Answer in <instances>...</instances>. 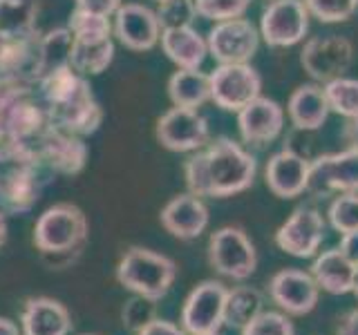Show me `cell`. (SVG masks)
<instances>
[{"instance_id": "4316f807", "label": "cell", "mask_w": 358, "mask_h": 335, "mask_svg": "<svg viewBox=\"0 0 358 335\" xmlns=\"http://www.w3.org/2000/svg\"><path fill=\"white\" fill-rule=\"evenodd\" d=\"M38 7L34 0H0V34L5 38L36 36Z\"/></svg>"}, {"instance_id": "d6a6232c", "label": "cell", "mask_w": 358, "mask_h": 335, "mask_svg": "<svg viewBox=\"0 0 358 335\" xmlns=\"http://www.w3.org/2000/svg\"><path fill=\"white\" fill-rule=\"evenodd\" d=\"M327 219L336 232H352L358 230V193L338 195L327 210Z\"/></svg>"}, {"instance_id": "ac0fdd59", "label": "cell", "mask_w": 358, "mask_h": 335, "mask_svg": "<svg viewBox=\"0 0 358 335\" xmlns=\"http://www.w3.org/2000/svg\"><path fill=\"white\" fill-rule=\"evenodd\" d=\"M282 128H285V107L268 96L260 94L238 112L240 137L249 145L262 148V145L275 141Z\"/></svg>"}, {"instance_id": "7a4b0ae2", "label": "cell", "mask_w": 358, "mask_h": 335, "mask_svg": "<svg viewBox=\"0 0 358 335\" xmlns=\"http://www.w3.org/2000/svg\"><path fill=\"white\" fill-rule=\"evenodd\" d=\"M38 96L54 128L90 137L103 123V110L87 83V76L78 74L72 65L54 70L36 83Z\"/></svg>"}, {"instance_id": "f1b7e54d", "label": "cell", "mask_w": 358, "mask_h": 335, "mask_svg": "<svg viewBox=\"0 0 358 335\" xmlns=\"http://www.w3.org/2000/svg\"><path fill=\"white\" fill-rule=\"evenodd\" d=\"M72 31L67 27H56L38 36V59H41V78L54 70L70 65L72 54ZM38 78V81H41Z\"/></svg>"}, {"instance_id": "9a60e30c", "label": "cell", "mask_w": 358, "mask_h": 335, "mask_svg": "<svg viewBox=\"0 0 358 335\" xmlns=\"http://www.w3.org/2000/svg\"><path fill=\"white\" fill-rule=\"evenodd\" d=\"M309 193H358V150L347 148L313 159L309 168Z\"/></svg>"}, {"instance_id": "e0dca14e", "label": "cell", "mask_w": 358, "mask_h": 335, "mask_svg": "<svg viewBox=\"0 0 358 335\" xmlns=\"http://www.w3.org/2000/svg\"><path fill=\"white\" fill-rule=\"evenodd\" d=\"M268 295H271L273 304H278L287 315H307L318 304L320 288L311 273L298 271V268H285L271 277Z\"/></svg>"}, {"instance_id": "c3c4849f", "label": "cell", "mask_w": 358, "mask_h": 335, "mask_svg": "<svg viewBox=\"0 0 358 335\" xmlns=\"http://www.w3.org/2000/svg\"><path fill=\"white\" fill-rule=\"evenodd\" d=\"M157 3H162V0H157Z\"/></svg>"}, {"instance_id": "30bf717a", "label": "cell", "mask_w": 358, "mask_h": 335, "mask_svg": "<svg viewBox=\"0 0 358 335\" xmlns=\"http://www.w3.org/2000/svg\"><path fill=\"white\" fill-rule=\"evenodd\" d=\"M354 63V45L345 36H316L305 43L300 52V65L313 83H329L345 76Z\"/></svg>"}, {"instance_id": "7dc6e473", "label": "cell", "mask_w": 358, "mask_h": 335, "mask_svg": "<svg viewBox=\"0 0 358 335\" xmlns=\"http://www.w3.org/2000/svg\"><path fill=\"white\" fill-rule=\"evenodd\" d=\"M81 335H96V333H81Z\"/></svg>"}, {"instance_id": "f546056e", "label": "cell", "mask_w": 358, "mask_h": 335, "mask_svg": "<svg viewBox=\"0 0 358 335\" xmlns=\"http://www.w3.org/2000/svg\"><path fill=\"white\" fill-rule=\"evenodd\" d=\"M324 94L329 100V110L345 119H358V78L341 76L324 83Z\"/></svg>"}, {"instance_id": "5b68a950", "label": "cell", "mask_w": 358, "mask_h": 335, "mask_svg": "<svg viewBox=\"0 0 358 335\" xmlns=\"http://www.w3.org/2000/svg\"><path fill=\"white\" fill-rule=\"evenodd\" d=\"M175 277L177 264L171 257L143 248V246H132L117 266V282L123 288L157 302L168 295Z\"/></svg>"}, {"instance_id": "83f0119b", "label": "cell", "mask_w": 358, "mask_h": 335, "mask_svg": "<svg viewBox=\"0 0 358 335\" xmlns=\"http://www.w3.org/2000/svg\"><path fill=\"white\" fill-rule=\"evenodd\" d=\"M264 311V297L253 286H235L227 290L224 302V324L233 329H244L251 320H255Z\"/></svg>"}, {"instance_id": "7c38bea8", "label": "cell", "mask_w": 358, "mask_h": 335, "mask_svg": "<svg viewBox=\"0 0 358 335\" xmlns=\"http://www.w3.org/2000/svg\"><path fill=\"white\" fill-rule=\"evenodd\" d=\"M227 286L217 279H206L188 293L182 308V329L188 335L217 333L224 324Z\"/></svg>"}, {"instance_id": "cb8c5ba5", "label": "cell", "mask_w": 358, "mask_h": 335, "mask_svg": "<svg viewBox=\"0 0 358 335\" xmlns=\"http://www.w3.org/2000/svg\"><path fill=\"white\" fill-rule=\"evenodd\" d=\"M356 266L341 253V248H331L316 255L311 262V277L316 279L318 288L329 295H345L352 293Z\"/></svg>"}, {"instance_id": "7bdbcfd3", "label": "cell", "mask_w": 358, "mask_h": 335, "mask_svg": "<svg viewBox=\"0 0 358 335\" xmlns=\"http://www.w3.org/2000/svg\"><path fill=\"white\" fill-rule=\"evenodd\" d=\"M0 335H20V331H18V327L9 318L0 315Z\"/></svg>"}, {"instance_id": "d4e9b609", "label": "cell", "mask_w": 358, "mask_h": 335, "mask_svg": "<svg viewBox=\"0 0 358 335\" xmlns=\"http://www.w3.org/2000/svg\"><path fill=\"white\" fill-rule=\"evenodd\" d=\"M168 98L175 107L199 110L210 100V76L199 70H177L168 78Z\"/></svg>"}, {"instance_id": "1f68e13d", "label": "cell", "mask_w": 358, "mask_h": 335, "mask_svg": "<svg viewBox=\"0 0 358 335\" xmlns=\"http://www.w3.org/2000/svg\"><path fill=\"white\" fill-rule=\"evenodd\" d=\"M155 14L162 29L190 27L197 18V7L193 0H162L157 3Z\"/></svg>"}, {"instance_id": "277c9868", "label": "cell", "mask_w": 358, "mask_h": 335, "mask_svg": "<svg viewBox=\"0 0 358 335\" xmlns=\"http://www.w3.org/2000/svg\"><path fill=\"white\" fill-rule=\"evenodd\" d=\"M0 210L29 212L54 177L38 159L27 154H0Z\"/></svg>"}, {"instance_id": "ab89813d", "label": "cell", "mask_w": 358, "mask_h": 335, "mask_svg": "<svg viewBox=\"0 0 358 335\" xmlns=\"http://www.w3.org/2000/svg\"><path fill=\"white\" fill-rule=\"evenodd\" d=\"M341 253L350 260L354 266H358V230H352V232H345L341 237Z\"/></svg>"}, {"instance_id": "603a6c76", "label": "cell", "mask_w": 358, "mask_h": 335, "mask_svg": "<svg viewBox=\"0 0 358 335\" xmlns=\"http://www.w3.org/2000/svg\"><path fill=\"white\" fill-rule=\"evenodd\" d=\"M159 43L162 52L177 65V70H199L208 56V43L193 25L162 29Z\"/></svg>"}, {"instance_id": "484cf974", "label": "cell", "mask_w": 358, "mask_h": 335, "mask_svg": "<svg viewBox=\"0 0 358 335\" xmlns=\"http://www.w3.org/2000/svg\"><path fill=\"white\" fill-rule=\"evenodd\" d=\"M74 38V36H72ZM115 61V40L112 38H74L70 65L83 76H96L106 72Z\"/></svg>"}, {"instance_id": "60d3db41", "label": "cell", "mask_w": 358, "mask_h": 335, "mask_svg": "<svg viewBox=\"0 0 358 335\" xmlns=\"http://www.w3.org/2000/svg\"><path fill=\"white\" fill-rule=\"evenodd\" d=\"M338 335H358V308L347 313L338 324Z\"/></svg>"}, {"instance_id": "74e56055", "label": "cell", "mask_w": 358, "mask_h": 335, "mask_svg": "<svg viewBox=\"0 0 358 335\" xmlns=\"http://www.w3.org/2000/svg\"><path fill=\"white\" fill-rule=\"evenodd\" d=\"M121 5L123 0H74V9L96 16H108V18L115 16Z\"/></svg>"}, {"instance_id": "5bb4252c", "label": "cell", "mask_w": 358, "mask_h": 335, "mask_svg": "<svg viewBox=\"0 0 358 335\" xmlns=\"http://www.w3.org/2000/svg\"><path fill=\"white\" fill-rule=\"evenodd\" d=\"M324 239V217L313 206H298L291 217L278 228L275 246L287 255L307 260L318 253Z\"/></svg>"}, {"instance_id": "d6986e66", "label": "cell", "mask_w": 358, "mask_h": 335, "mask_svg": "<svg viewBox=\"0 0 358 335\" xmlns=\"http://www.w3.org/2000/svg\"><path fill=\"white\" fill-rule=\"evenodd\" d=\"M309 168L311 161L296 150H280L266 163V188L280 199H296L309 190Z\"/></svg>"}, {"instance_id": "7402d4cb", "label": "cell", "mask_w": 358, "mask_h": 335, "mask_svg": "<svg viewBox=\"0 0 358 335\" xmlns=\"http://www.w3.org/2000/svg\"><path fill=\"white\" fill-rule=\"evenodd\" d=\"M329 100L320 83L298 85L289 96L287 114L291 126L302 132H316L329 119Z\"/></svg>"}, {"instance_id": "6da1fadb", "label": "cell", "mask_w": 358, "mask_h": 335, "mask_svg": "<svg viewBox=\"0 0 358 335\" xmlns=\"http://www.w3.org/2000/svg\"><path fill=\"white\" fill-rule=\"evenodd\" d=\"M255 156L233 139L208 141L184 163V179L190 195L227 199L249 190L255 181Z\"/></svg>"}, {"instance_id": "f6af8a7d", "label": "cell", "mask_w": 358, "mask_h": 335, "mask_svg": "<svg viewBox=\"0 0 358 335\" xmlns=\"http://www.w3.org/2000/svg\"><path fill=\"white\" fill-rule=\"evenodd\" d=\"M352 293L358 297V266H356V271H354V284H352Z\"/></svg>"}, {"instance_id": "8d00e7d4", "label": "cell", "mask_w": 358, "mask_h": 335, "mask_svg": "<svg viewBox=\"0 0 358 335\" xmlns=\"http://www.w3.org/2000/svg\"><path fill=\"white\" fill-rule=\"evenodd\" d=\"M193 3L197 7V16L220 22L244 16L253 0H193Z\"/></svg>"}, {"instance_id": "44dd1931", "label": "cell", "mask_w": 358, "mask_h": 335, "mask_svg": "<svg viewBox=\"0 0 358 335\" xmlns=\"http://www.w3.org/2000/svg\"><path fill=\"white\" fill-rule=\"evenodd\" d=\"M22 335H70L72 318L59 299L29 297L20 313Z\"/></svg>"}, {"instance_id": "b9f144b4", "label": "cell", "mask_w": 358, "mask_h": 335, "mask_svg": "<svg viewBox=\"0 0 358 335\" xmlns=\"http://www.w3.org/2000/svg\"><path fill=\"white\" fill-rule=\"evenodd\" d=\"M343 139L347 143V148L358 150V119H352L343 130Z\"/></svg>"}, {"instance_id": "836d02e7", "label": "cell", "mask_w": 358, "mask_h": 335, "mask_svg": "<svg viewBox=\"0 0 358 335\" xmlns=\"http://www.w3.org/2000/svg\"><path fill=\"white\" fill-rule=\"evenodd\" d=\"M311 18L320 22H345L358 11V0H305Z\"/></svg>"}, {"instance_id": "9c48e42d", "label": "cell", "mask_w": 358, "mask_h": 335, "mask_svg": "<svg viewBox=\"0 0 358 335\" xmlns=\"http://www.w3.org/2000/svg\"><path fill=\"white\" fill-rule=\"evenodd\" d=\"M155 137L171 152H197L210 141V128L199 110L173 105L157 119Z\"/></svg>"}, {"instance_id": "e575fe53", "label": "cell", "mask_w": 358, "mask_h": 335, "mask_svg": "<svg viewBox=\"0 0 358 335\" xmlns=\"http://www.w3.org/2000/svg\"><path fill=\"white\" fill-rule=\"evenodd\" d=\"M121 320H123V327L137 335L143 327H148L152 320H157V299L134 295L132 299L126 302V306H123Z\"/></svg>"}, {"instance_id": "8fae6325", "label": "cell", "mask_w": 358, "mask_h": 335, "mask_svg": "<svg viewBox=\"0 0 358 335\" xmlns=\"http://www.w3.org/2000/svg\"><path fill=\"white\" fill-rule=\"evenodd\" d=\"M208 54L220 65L224 63H249L257 47H260V29L244 16L220 20L210 27L208 36Z\"/></svg>"}, {"instance_id": "bcb514c9", "label": "cell", "mask_w": 358, "mask_h": 335, "mask_svg": "<svg viewBox=\"0 0 358 335\" xmlns=\"http://www.w3.org/2000/svg\"><path fill=\"white\" fill-rule=\"evenodd\" d=\"M204 335H220V333H204Z\"/></svg>"}, {"instance_id": "3957f363", "label": "cell", "mask_w": 358, "mask_h": 335, "mask_svg": "<svg viewBox=\"0 0 358 335\" xmlns=\"http://www.w3.org/2000/svg\"><path fill=\"white\" fill-rule=\"evenodd\" d=\"M90 234L85 212L74 204H54L34 223V246L54 271L70 268L83 253Z\"/></svg>"}, {"instance_id": "ee69618b", "label": "cell", "mask_w": 358, "mask_h": 335, "mask_svg": "<svg viewBox=\"0 0 358 335\" xmlns=\"http://www.w3.org/2000/svg\"><path fill=\"white\" fill-rule=\"evenodd\" d=\"M7 232H9V226H7V215H5V210H0V248H3L5 241H7Z\"/></svg>"}, {"instance_id": "52a82bcc", "label": "cell", "mask_w": 358, "mask_h": 335, "mask_svg": "<svg viewBox=\"0 0 358 335\" xmlns=\"http://www.w3.org/2000/svg\"><path fill=\"white\" fill-rule=\"evenodd\" d=\"M210 100L224 112H238L262 94V76L249 63H224L213 70Z\"/></svg>"}, {"instance_id": "4fadbf2b", "label": "cell", "mask_w": 358, "mask_h": 335, "mask_svg": "<svg viewBox=\"0 0 358 335\" xmlns=\"http://www.w3.org/2000/svg\"><path fill=\"white\" fill-rule=\"evenodd\" d=\"M34 156L48 168L52 174H67L74 177L85 168L87 161V145L83 137L63 132L50 126L45 130L36 145H34Z\"/></svg>"}, {"instance_id": "8992f818", "label": "cell", "mask_w": 358, "mask_h": 335, "mask_svg": "<svg viewBox=\"0 0 358 335\" xmlns=\"http://www.w3.org/2000/svg\"><path fill=\"white\" fill-rule=\"evenodd\" d=\"M208 262L215 271L231 279H249L255 273L257 253L255 246L242 228L224 226L208 239Z\"/></svg>"}, {"instance_id": "ffe728a7", "label": "cell", "mask_w": 358, "mask_h": 335, "mask_svg": "<svg viewBox=\"0 0 358 335\" xmlns=\"http://www.w3.org/2000/svg\"><path fill=\"white\" fill-rule=\"evenodd\" d=\"M162 226L177 239H197L208 226V208L201 201V197H195L190 193L173 197L159 212Z\"/></svg>"}, {"instance_id": "2e32d148", "label": "cell", "mask_w": 358, "mask_h": 335, "mask_svg": "<svg viewBox=\"0 0 358 335\" xmlns=\"http://www.w3.org/2000/svg\"><path fill=\"white\" fill-rule=\"evenodd\" d=\"M112 22L117 40L130 52H150L162 38V25L155 9L141 3H123Z\"/></svg>"}, {"instance_id": "4dcf8cb0", "label": "cell", "mask_w": 358, "mask_h": 335, "mask_svg": "<svg viewBox=\"0 0 358 335\" xmlns=\"http://www.w3.org/2000/svg\"><path fill=\"white\" fill-rule=\"evenodd\" d=\"M67 29L72 31L74 38H85V40L115 36V31H112V20L108 16L87 14V11H78V9H74L70 14Z\"/></svg>"}, {"instance_id": "d590c367", "label": "cell", "mask_w": 358, "mask_h": 335, "mask_svg": "<svg viewBox=\"0 0 358 335\" xmlns=\"http://www.w3.org/2000/svg\"><path fill=\"white\" fill-rule=\"evenodd\" d=\"M242 335H296V329L287 313L262 311L242 329Z\"/></svg>"}, {"instance_id": "f35d334b", "label": "cell", "mask_w": 358, "mask_h": 335, "mask_svg": "<svg viewBox=\"0 0 358 335\" xmlns=\"http://www.w3.org/2000/svg\"><path fill=\"white\" fill-rule=\"evenodd\" d=\"M137 335H188V333L184 329H179L173 322L157 318L148 324V327H143Z\"/></svg>"}, {"instance_id": "ba28073f", "label": "cell", "mask_w": 358, "mask_h": 335, "mask_svg": "<svg viewBox=\"0 0 358 335\" xmlns=\"http://www.w3.org/2000/svg\"><path fill=\"white\" fill-rule=\"evenodd\" d=\"M309 18L305 0H271L260 18V38L268 47H294L305 40Z\"/></svg>"}]
</instances>
